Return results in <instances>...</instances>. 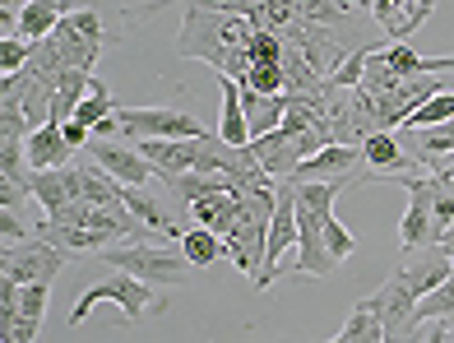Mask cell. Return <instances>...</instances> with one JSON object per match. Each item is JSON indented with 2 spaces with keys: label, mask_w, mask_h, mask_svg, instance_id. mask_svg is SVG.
I'll return each mask as SVG.
<instances>
[{
  "label": "cell",
  "mask_w": 454,
  "mask_h": 343,
  "mask_svg": "<svg viewBox=\"0 0 454 343\" xmlns=\"http://www.w3.org/2000/svg\"><path fill=\"white\" fill-rule=\"evenodd\" d=\"M246 24H251V19L227 14V10H209V5H200V0H185V28L176 37V56H185V60L200 56L204 66L223 70L227 56L251 43L255 28H246Z\"/></svg>",
  "instance_id": "obj_1"
},
{
  "label": "cell",
  "mask_w": 454,
  "mask_h": 343,
  "mask_svg": "<svg viewBox=\"0 0 454 343\" xmlns=\"http://www.w3.org/2000/svg\"><path fill=\"white\" fill-rule=\"evenodd\" d=\"M274 205H278V186H260V191H246L241 195V214H237V223L232 232L223 237V246H227V260L251 278L255 284V274L264 265V241H270V223H274Z\"/></svg>",
  "instance_id": "obj_2"
},
{
  "label": "cell",
  "mask_w": 454,
  "mask_h": 343,
  "mask_svg": "<svg viewBox=\"0 0 454 343\" xmlns=\"http://www.w3.org/2000/svg\"><path fill=\"white\" fill-rule=\"evenodd\" d=\"M102 260H107L112 269L139 278V284H185V274H191L195 265L185 260L181 241L176 246H168V241H130V246H102L98 251Z\"/></svg>",
  "instance_id": "obj_3"
},
{
  "label": "cell",
  "mask_w": 454,
  "mask_h": 343,
  "mask_svg": "<svg viewBox=\"0 0 454 343\" xmlns=\"http://www.w3.org/2000/svg\"><path fill=\"white\" fill-rule=\"evenodd\" d=\"M102 301H112L126 325H135V320H144L149 311H162V307H168V297H158L153 284H139V278H130V274H121V269H116L112 278H102V284L84 288V297H79V301H74V311H70V325H84L89 311L102 307Z\"/></svg>",
  "instance_id": "obj_4"
},
{
  "label": "cell",
  "mask_w": 454,
  "mask_h": 343,
  "mask_svg": "<svg viewBox=\"0 0 454 343\" xmlns=\"http://www.w3.org/2000/svg\"><path fill=\"white\" fill-rule=\"evenodd\" d=\"M297 232H301V209H297V186L278 181V205H274V223H270V241H264V265L255 274V288H274L283 274V255L297 251Z\"/></svg>",
  "instance_id": "obj_5"
},
{
  "label": "cell",
  "mask_w": 454,
  "mask_h": 343,
  "mask_svg": "<svg viewBox=\"0 0 454 343\" xmlns=\"http://www.w3.org/2000/svg\"><path fill=\"white\" fill-rule=\"evenodd\" d=\"M66 251L60 246H51V241H43V237H28V241H14V246H5L0 251V265H5V284H51V278L66 269Z\"/></svg>",
  "instance_id": "obj_6"
},
{
  "label": "cell",
  "mask_w": 454,
  "mask_h": 343,
  "mask_svg": "<svg viewBox=\"0 0 454 343\" xmlns=\"http://www.w3.org/2000/svg\"><path fill=\"white\" fill-rule=\"evenodd\" d=\"M121 116V130L139 139H200L209 135L191 112H176V107H116Z\"/></svg>",
  "instance_id": "obj_7"
},
{
  "label": "cell",
  "mask_w": 454,
  "mask_h": 343,
  "mask_svg": "<svg viewBox=\"0 0 454 343\" xmlns=\"http://www.w3.org/2000/svg\"><path fill=\"white\" fill-rule=\"evenodd\" d=\"M399 186H408V209L399 223V251L418 255L427 246H436V232H431V176H395Z\"/></svg>",
  "instance_id": "obj_8"
},
{
  "label": "cell",
  "mask_w": 454,
  "mask_h": 343,
  "mask_svg": "<svg viewBox=\"0 0 454 343\" xmlns=\"http://www.w3.org/2000/svg\"><path fill=\"white\" fill-rule=\"evenodd\" d=\"M89 158L107 172L116 176L121 186H149V181H158V168L144 158L135 144H116V139H93L89 144Z\"/></svg>",
  "instance_id": "obj_9"
},
{
  "label": "cell",
  "mask_w": 454,
  "mask_h": 343,
  "mask_svg": "<svg viewBox=\"0 0 454 343\" xmlns=\"http://www.w3.org/2000/svg\"><path fill=\"white\" fill-rule=\"evenodd\" d=\"M251 158L264 168V176L270 181H287L297 172V163H301V135L297 130H287V126H278L274 135H260V139H251Z\"/></svg>",
  "instance_id": "obj_10"
},
{
  "label": "cell",
  "mask_w": 454,
  "mask_h": 343,
  "mask_svg": "<svg viewBox=\"0 0 454 343\" xmlns=\"http://www.w3.org/2000/svg\"><path fill=\"white\" fill-rule=\"evenodd\" d=\"M301 209V205H297ZM287 269H297V274H316V278H329L339 269V260L329 255V246H325V218H316V214H306L301 209V232H297V260ZM283 269V274H287Z\"/></svg>",
  "instance_id": "obj_11"
},
{
  "label": "cell",
  "mask_w": 454,
  "mask_h": 343,
  "mask_svg": "<svg viewBox=\"0 0 454 343\" xmlns=\"http://www.w3.org/2000/svg\"><path fill=\"white\" fill-rule=\"evenodd\" d=\"M450 274H454V260H450L441 246H427V251H418V255H408V265H403L395 278H399V284H403L412 297L422 301L431 288H441Z\"/></svg>",
  "instance_id": "obj_12"
},
{
  "label": "cell",
  "mask_w": 454,
  "mask_h": 343,
  "mask_svg": "<svg viewBox=\"0 0 454 343\" xmlns=\"http://www.w3.org/2000/svg\"><path fill=\"white\" fill-rule=\"evenodd\" d=\"M135 149L158 168V181L195 172V163H200V139H139Z\"/></svg>",
  "instance_id": "obj_13"
},
{
  "label": "cell",
  "mask_w": 454,
  "mask_h": 343,
  "mask_svg": "<svg viewBox=\"0 0 454 343\" xmlns=\"http://www.w3.org/2000/svg\"><path fill=\"white\" fill-rule=\"evenodd\" d=\"M366 168L376 172V181H395V176H412L418 172V163L399 149V135H389V130H376V135H366Z\"/></svg>",
  "instance_id": "obj_14"
},
{
  "label": "cell",
  "mask_w": 454,
  "mask_h": 343,
  "mask_svg": "<svg viewBox=\"0 0 454 343\" xmlns=\"http://www.w3.org/2000/svg\"><path fill=\"white\" fill-rule=\"evenodd\" d=\"M24 149H28V168L33 172H51V168H70L74 163V149H70V139H66V130H60L56 121L37 126Z\"/></svg>",
  "instance_id": "obj_15"
},
{
  "label": "cell",
  "mask_w": 454,
  "mask_h": 343,
  "mask_svg": "<svg viewBox=\"0 0 454 343\" xmlns=\"http://www.w3.org/2000/svg\"><path fill=\"white\" fill-rule=\"evenodd\" d=\"M241 112H246V130H251V139L260 135H274L287 112H293V93H278V97H264V93H251L241 89Z\"/></svg>",
  "instance_id": "obj_16"
},
{
  "label": "cell",
  "mask_w": 454,
  "mask_h": 343,
  "mask_svg": "<svg viewBox=\"0 0 454 343\" xmlns=\"http://www.w3.org/2000/svg\"><path fill=\"white\" fill-rule=\"evenodd\" d=\"M66 0H28L24 10H19V28L14 37H24V43H47V37L56 33V24L66 19Z\"/></svg>",
  "instance_id": "obj_17"
},
{
  "label": "cell",
  "mask_w": 454,
  "mask_h": 343,
  "mask_svg": "<svg viewBox=\"0 0 454 343\" xmlns=\"http://www.w3.org/2000/svg\"><path fill=\"white\" fill-rule=\"evenodd\" d=\"M218 135L227 144L246 149L251 144V130H246V112H241V84L232 74H223V121H218Z\"/></svg>",
  "instance_id": "obj_18"
},
{
  "label": "cell",
  "mask_w": 454,
  "mask_h": 343,
  "mask_svg": "<svg viewBox=\"0 0 454 343\" xmlns=\"http://www.w3.org/2000/svg\"><path fill=\"white\" fill-rule=\"evenodd\" d=\"M348 186H362V181L357 176H343V181H301V186H297V205L306 214H316V218H329V214H334V199Z\"/></svg>",
  "instance_id": "obj_19"
},
{
  "label": "cell",
  "mask_w": 454,
  "mask_h": 343,
  "mask_svg": "<svg viewBox=\"0 0 454 343\" xmlns=\"http://www.w3.org/2000/svg\"><path fill=\"white\" fill-rule=\"evenodd\" d=\"M33 199L43 205L47 214L74 205V186H70V172L66 168H51V172H33Z\"/></svg>",
  "instance_id": "obj_20"
},
{
  "label": "cell",
  "mask_w": 454,
  "mask_h": 343,
  "mask_svg": "<svg viewBox=\"0 0 454 343\" xmlns=\"http://www.w3.org/2000/svg\"><path fill=\"white\" fill-rule=\"evenodd\" d=\"M37 237L60 246V251H102V246H112V237H102L93 228H60V223H47V218H43V228H37Z\"/></svg>",
  "instance_id": "obj_21"
},
{
  "label": "cell",
  "mask_w": 454,
  "mask_h": 343,
  "mask_svg": "<svg viewBox=\"0 0 454 343\" xmlns=\"http://www.w3.org/2000/svg\"><path fill=\"white\" fill-rule=\"evenodd\" d=\"M329 343H385V330H380L376 311H371V301H357V307L348 311L343 330L329 339Z\"/></svg>",
  "instance_id": "obj_22"
},
{
  "label": "cell",
  "mask_w": 454,
  "mask_h": 343,
  "mask_svg": "<svg viewBox=\"0 0 454 343\" xmlns=\"http://www.w3.org/2000/svg\"><path fill=\"white\" fill-rule=\"evenodd\" d=\"M181 251H185V260H191L195 269H209L214 260H223V255H227L223 237H218V232H209V228H191V232L181 237Z\"/></svg>",
  "instance_id": "obj_23"
},
{
  "label": "cell",
  "mask_w": 454,
  "mask_h": 343,
  "mask_svg": "<svg viewBox=\"0 0 454 343\" xmlns=\"http://www.w3.org/2000/svg\"><path fill=\"white\" fill-rule=\"evenodd\" d=\"M412 139V149L422 153V163H436V158L454 153V121H445V126H431V130H403Z\"/></svg>",
  "instance_id": "obj_24"
},
{
  "label": "cell",
  "mask_w": 454,
  "mask_h": 343,
  "mask_svg": "<svg viewBox=\"0 0 454 343\" xmlns=\"http://www.w3.org/2000/svg\"><path fill=\"white\" fill-rule=\"evenodd\" d=\"M445 121H454V89L427 97L418 112H408V121H403L399 130H431V126H445Z\"/></svg>",
  "instance_id": "obj_25"
},
{
  "label": "cell",
  "mask_w": 454,
  "mask_h": 343,
  "mask_svg": "<svg viewBox=\"0 0 454 343\" xmlns=\"http://www.w3.org/2000/svg\"><path fill=\"white\" fill-rule=\"evenodd\" d=\"M431 10H436V0H408V5L389 19L385 24V33H389V43H408L412 33H418L427 19H431Z\"/></svg>",
  "instance_id": "obj_26"
},
{
  "label": "cell",
  "mask_w": 454,
  "mask_h": 343,
  "mask_svg": "<svg viewBox=\"0 0 454 343\" xmlns=\"http://www.w3.org/2000/svg\"><path fill=\"white\" fill-rule=\"evenodd\" d=\"M241 89L264 93V97H278V93H287V70H283V66H274V60H255V66L246 70Z\"/></svg>",
  "instance_id": "obj_27"
},
{
  "label": "cell",
  "mask_w": 454,
  "mask_h": 343,
  "mask_svg": "<svg viewBox=\"0 0 454 343\" xmlns=\"http://www.w3.org/2000/svg\"><path fill=\"white\" fill-rule=\"evenodd\" d=\"M112 112H116V97L107 93V84H102V79H93L89 93H84V103L74 107V121H84V126L93 130L98 121H102V116H112Z\"/></svg>",
  "instance_id": "obj_28"
},
{
  "label": "cell",
  "mask_w": 454,
  "mask_h": 343,
  "mask_svg": "<svg viewBox=\"0 0 454 343\" xmlns=\"http://www.w3.org/2000/svg\"><path fill=\"white\" fill-rule=\"evenodd\" d=\"M454 316V274L445 278L441 288H431L422 301H418V325H431V320H450Z\"/></svg>",
  "instance_id": "obj_29"
},
{
  "label": "cell",
  "mask_w": 454,
  "mask_h": 343,
  "mask_svg": "<svg viewBox=\"0 0 454 343\" xmlns=\"http://www.w3.org/2000/svg\"><path fill=\"white\" fill-rule=\"evenodd\" d=\"M450 228H454V186L431 176V232H436V241H441Z\"/></svg>",
  "instance_id": "obj_30"
},
{
  "label": "cell",
  "mask_w": 454,
  "mask_h": 343,
  "mask_svg": "<svg viewBox=\"0 0 454 343\" xmlns=\"http://www.w3.org/2000/svg\"><path fill=\"white\" fill-rule=\"evenodd\" d=\"M380 60L389 66V74H399V79H418V74H422V56L412 51L408 43H389V47H380Z\"/></svg>",
  "instance_id": "obj_31"
},
{
  "label": "cell",
  "mask_w": 454,
  "mask_h": 343,
  "mask_svg": "<svg viewBox=\"0 0 454 343\" xmlns=\"http://www.w3.org/2000/svg\"><path fill=\"white\" fill-rule=\"evenodd\" d=\"M325 246H329V255L343 265V260H353V251H357V232L343 228L339 214H329V218H325Z\"/></svg>",
  "instance_id": "obj_32"
},
{
  "label": "cell",
  "mask_w": 454,
  "mask_h": 343,
  "mask_svg": "<svg viewBox=\"0 0 454 343\" xmlns=\"http://www.w3.org/2000/svg\"><path fill=\"white\" fill-rule=\"evenodd\" d=\"M33 60V43H24V37H0V70L5 74H24Z\"/></svg>",
  "instance_id": "obj_33"
},
{
  "label": "cell",
  "mask_w": 454,
  "mask_h": 343,
  "mask_svg": "<svg viewBox=\"0 0 454 343\" xmlns=\"http://www.w3.org/2000/svg\"><path fill=\"white\" fill-rule=\"evenodd\" d=\"M47 297H51V284H24V288H19V316L43 320V311H47Z\"/></svg>",
  "instance_id": "obj_34"
},
{
  "label": "cell",
  "mask_w": 454,
  "mask_h": 343,
  "mask_svg": "<svg viewBox=\"0 0 454 343\" xmlns=\"http://www.w3.org/2000/svg\"><path fill=\"white\" fill-rule=\"evenodd\" d=\"M251 56L255 60H274V66H283V37L274 28H255L251 33Z\"/></svg>",
  "instance_id": "obj_35"
},
{
  "label": "cell",
  "mask_w": 454,
  "mask_h": 343,
  "mask_svg": "<svg viewBox=\"0 0 454 343\" xmlns=\"http://www.w3.org/2000/svg\"><path fill=\"white\" fill-rule=\"evenodd\" d=\"M362 79H366V51H357V56H348L343 66L334 70V84H339V89H357Z\"/></svg>",
  "instance_id": "obj_36"
},
{
  "label": "cell",
  "mask_w": 454,
  "mask_h": 343,
  "mask_svg": "<svg viewBox=\"0 0 454 343\" xmlns=\"http://www.w3.org/2000/svg\"><path fill=\"white\" fill-rule=\"evenodd\" d=\"M0 237H5V246H14V241H28L24 223L14 218V209H0Z\"/></svg>",
  "instance_id": "obj_37"
},
{
  "label": "cell",
  "mask_w": 454,
  "mask_h": 343,
  "mask_svg": "<svg viewBox=\"0 0 454 343\" xmlns=\"http://www.w3.org/2000/svg\"><path fill=\"white\" fill-rule=\"evenodd\" d=\"M28 195H33V191L19 186V181H0V209H19Z\"/></svg>",
  "instance_id": "obj_38"
},
{
  "label": "cell",
  "mask_w": 454,
  "mask_h": 343,
  "mask_svg": "<svg viewBox=\"0 0 454 343\" xmlns=\"http://www.w3.org/2000/svg\"><path fill=\"white\" fill-rule=\"evenodd\" d=\"M60 130H66L70 149H89V144H93V130L84 126V121H66V126H60Z\"/></svg>",
  "instance_id": "obj_39"
},
{
  "label": "cell",
  "mask_w": 454,
  "mask_h": 343,
  "mask_svg": "<svg viewBox=\"0 0 454 343\" xmlns=\"http://www.w3.org/2000/svg\"><path fill=\"white\" fill-rule=\"evenodd\" d=\"M403 5H408V0H376V5H371V14H376V24L385 28V24H389V19L399 14Z\"/></svg>",
  "instance_id": "obj_40"
},
{
  "label": "cell",
  "mask_w": 454,
  "mask_h": 343,
  "mask_svg": "<svg viewBox=\"0 0 454 343\" xmlns=\"http://www.w3.org/2000/svg\"><path fill=\"white\" fill-rule=\"evenodd\" d=\"M112 135H126V130H121V116H116V112L102 116L98 126H93V139H112Z\"/></svg>",
  "instance_id": "obj_41"
},
{
  "label": "cell",
  "mask_w": 454,
  "mask_h": 343,
  "mask_svg": "<svg viewBox=\"0 0 454 343\" xmlns=\"http://www.w3.org/2000/svg\"><path fill=\"white\" fill-rule=\"evenodd\" d=\"M422 343H450V320H431Z\"/></svg>",
  "instance_id": "obj_42"
},
{
  "label": "cell",
  "mask_w": 454,
  "mask_h": 343,
  "mask_svg": "<svg viewBox=\"0 0 454 343\" xmlns=\"http://www.w3.org/2000/svg\"><path fill=\"white\" fill-rule=\"evenodd\" d=\"M436 246H441V251H445V255H450V260H454V228H450V232H445V237H441V241H436Z\"/></svg>",
  "instance_id": "obj_43"
},
{
  "label": "cell",
  "mask_w": 454,
  "mask_h": 343,
  "mask_svg": "<svg viewBox=\"0 0 454 343\" xmlns=\"http://www.w3.org/2000/svg\"><path fill=\"white\" fill-rule=\"evenodd\" d=\"M450 343H454V316H450Z\"/></svg>",
  "instance_id": "obj_44"
}]
</instances>
